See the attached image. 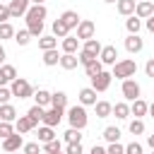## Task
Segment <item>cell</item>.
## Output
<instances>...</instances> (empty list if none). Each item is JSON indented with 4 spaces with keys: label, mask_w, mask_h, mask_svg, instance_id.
<instances>
[{
    "label": "cell",
    "mask_w": 154,
    "mask_h": 154,
    "mask_svg": "<svg viewBox=\"0 0 154 154\" xmlns=\"http://www.w3.org/2000/svg\"><path fill=\"white\" fill-rule=\"evenodd\" d=\"M135 72H137V63L130 60V58H125V60H118L113 65V72L111 75L116 79H128V77H135Z\"/></svg>",
    "instance_id": "obj_1"
},
{
    "label": "cell",
    "mask_w": 154,
    "mask_h": 154,
    "mask_svg": "<svg viewBox=\"0 0 154 154\" xmlns=\"http://www.w3.org/2000/svg\"><path fill=\"white\" fill-rule=\"evenodd\" d=\"M67 120H70V128L84 130V128H87V123H89L84 106H82V103H79V106H70V108H67Z\"/></svg>",
    "instance_id": "obj_2"
},
{
    "label": "cell",
    "mask_w": 154,
    "mask_h": 154,
    "mask_svg": "<svg viewBox=\"0 0 154 154\" xmlns=\"http://www.w3.org/2000/svg\"><path fill=\"white\" fill-rule=\"evenodd\" d=\"M10 89H12V96H17V99H29V96L34 94L31 84H29L24 77H17V79H12V82H10Z\"/></svg>",
    "instance_id": "obj_3"
},
{
    "label": "cell",
    "mask_w": 154,
    "mask_h": 154,
    "mask_svg": "<svg viewBox=\"0 0 154 154\" xmlns=\"http://www.w3.org/2000/svg\"><path fill=\"white\" fill-rule=\"evenodd\" d=\"M120 91H123V96H125V101H135V99H140V84L135 82V79H123V87H120Z\"/></svg>",
    "instance_id": "obj_4"
},
{
    "label": "cell",
    "mask_w": 154,
    "mask_h": 154,
    "mask_svg": "<svg viewBox=\"0 0 154 154\" xmlns=\"http://www.w3.org/2000/svg\"><path fill=\"white\" fill-rule=\"evenodd\" d=\"M65 108H55V106H51L48 111H46V116H43V125H51V128H55V125H60V120H63V113Z\"/></svg>",
    "instance_id": "obj_5"
},
{
    "label": "cell",
    "mask_w": 154,
    "mask_h": 154,
    "mask_svg": "<svg viewBox=\"0 0 154 154\" xmlns=\"http://www.w3.org/2000/svg\"><path fill=\"white\" fill-rule=\"evenodd\" d=\"M29 7H31V0H10V12H12V19L24 17Z\"/></svg>",
    "instance_id": "obj_6"
},
{
    "label": "cell",
    "mask_w": 154,
    "mask_h": 154,
    "mask_svg": "<svg viewBox=\"0 0 154 154\" xmlns=\"http://www.w3.org/2000/svg\"><path fill=\"white\" fill-rule=\"evenodd\" d=\"M94 31H96V24L91 19H82L79 26H77V38H94Z\"/></svg>",
    "instance_id": "obj_7"
},
{
    "label": "cell",
    "mask_w": 154,
    "mask_h": 154,
    "mask_svg": "<svg viewBox=\"0 0 154 154\" xmlns=\"http://www.w3.org/2000/svg\"><path fill=\"white\" fill-rule=\"evenodd\" d=\"M111 77H113L111 72H103V70H101L96 77H91V87H94L96 91H106V89L111 87Z\"/></svg>",
    "instance_id": "obj_8"
},
{
    "label": "cell",
    "mask_w": 154,
    "mask_h": 154,
    "mask_svg": "<svg viewBox=\"0 0 154 154\" xmlns=\"http://www.w3.org/2000/svg\"><path fill=\"white\" fill-rule=\"evenodd\" d=\"M116 58H118V48H116V46H103L101 53H99V60H101L103 65H116V63H118Z\"/></svg>",
    "instance_id": "obj_9"
},
{
    "label": "cell",
    "mask_w": 154,
    "mask_h": 154,
    "mask_svg": "<svg viewBox=\"0 0 154 154\" xmlns=\"http://www.w3.org/2000/svg\"><path fill=\"white\" fill-rule=\"evenodd\" d=\"M19 147H24V140H22L19 132H12L10 137L2 140V149H5V152H17Z\"/></svg>",
    "instance_id": "obj_10"
},
{
    "label": "cell",
    "mask_w": 154,
    "mask_h": 154,
    "mask_svg": "<svg viewBox=\"0 0 154 154\" xmlns=\"http://www.w3.org/2000/svg\"><path fill=\"white\" fill-rule=\"evenodd\" d=\"M79 103H82V106H94V103H96V89H94V87L79 89Z\"/></svg>",
    "instance_id": "obj_11"
},
{
    "label": "cell",
    "mask_w": 154,
    "mask_h": 154,
    "mask_svg": "<svg viewBox=\"0 0 154 154\" xmlns=\"http://www.w3.org/2000/svg\"><path fill=\"white\" fill-rule=\"evenodd\" d=\"M149 113V103L147 101H142V99H135L132 103H130V116H135V118H142V116H147Z\"/></svg>",
    "instance_id": "obj_12"
},
{
    "label": "cell",
    "mask_w": 154,
    "mask_h": 154,
    "mask_svg": "<svg viewBox=\"0 0 154 154\" xmlns=\"http://www.w3.org/2000/svg\"><path fill=\"white\" fill-rule=\"evenodd\" d=\"M135 14H137L140 19H147V17H152V14H154V5H152L149 0H140V2H137V7H135Z\"/></svg>",
    "instance_id": "obj_13"
},
{
    "label": "cell",
    "mask_w": 154,
    "mask_h": 154,
    "mask_svg": "<svg viewBox=\"0 0 154 154\" xmlns=\"http://www.w3.org/2000/svg\"><path fill=\"white\" fill-rule=\"evenodd\" d=\"M125 48H128V53H140V51L144 48V41H142L137 34H130V36L125 38Z\"/></svg>",
    "instance_id": "obj_14"
},
{
    "label": "cell",
    "mask_w": 154,
    "mask_h": 154,
    "mask_svg": "<svg viewBox=\"0 0 154 154\" xmlns=\"http://www.w3.org/2000/svg\"><path fill=\"white\" fill-rule=\"evenodd\" d=\"M14 128H17V132H19V135H24V132L34 130V128H36V123H34L29 116H19V118L14 120Z\"/></svg>",
    "instance_id": "obj_15"
},
{
    "label": "cell",
    "mask_w": 154,
    "mask_h": 154,
    "mask_svg": "<svg viewBox=\"0 0 154 154\" xmlns=\"http://www.w3.org/2000/svg\"><path fill=\"white\" fill-rule=\"evenodd\" d=\"M60 19L67 24V29H77V26H79V22H82V19H79V14H77L75 10H65V12L60 14Z\"/></svg>",
    "instance_id": "obj_16"
},
{
    "label": "cell",
    "mask_w": 154,
    "mask_h": 154,
    "mask_svg": "<svg viewBox=\"0 0 154 154\" xmlns=\"http://www.w3.org/2000/svg\"><path fill=\"white\" fill-rule=\"evenodd\" d=\"M0 120L14 123V120H17V108H14L12 103H0Z\"/></svg>",
    "instance_id": "obj_17"
},
{
    "label": "cell",
    "mask_w": 154,
    "mask_h": 154,
    "mask_svg": "<svg viewBox=\"0 0 154 154\" xmlns=\"http://www.w3.org/2000/svg\"><path fill=\"white\" fill-rule=\"evenodd\" d=\"M116 7H118V12H120L123 17H130V14H135L137 0H118V2H116Z\"/></svg>",
    "instance_id": "obj_18"
},
{
    "label": "cell",
    "mask_w": 154,
    "mask_h": 154,
    "mask_svg": "<svg viewBox=\"0 0 154 154\" xmlns=\"http://www.w3.org/2000/svg\"><path fill=\"white\" fill-rule=\"evenodd\" d=\"M77 65H79V58L75 53H63L60 55V67L63 70H75Z\"/></svg>",
    "instance_id": "obj_19"
},
{
    "label": "cell",
    "mask_w": 154,
    "mask_h": 154,
    "mask_svg": "<svg viewBox=\"0 0 154 154\" xmlns=\"http://www.w3.org/2000/svg\"><path fill=\"white\" fill-rule=\"evenodd\" d=\"M53 36H55V38H65V36H70V29H67V24H65L60 17L53 22Z\"/></svg>",
    "instance_id": "obj_20"
},
{
    "label": "cell",
    "mask_w": 154,
    "mask_h": 154,
    "mask_svg": "<svg viewBox=\"0 0 154 154\" xmlns=\"http://www.w3.org/2000/svg\"><path fill=\"white\" fill-rule=\"evenodd\" d=\"M94 108H96V118H108L113 113V103H108V101H96Z\"/></svg>",
    "instance_id": "obj_21"
},
{
    "label": "cell",
    "mask_w": 154,
    "mask_h": 154,
    "mask_svg": "<svg viewBox=\"0 0 154 154\" xmlns=\"http://www.w3.org/2000/svg\"><path fill=\"white\" fill-rule=\"evenodd\" d=\"M77 48H79L77 36H65L63 38V53H77Z\"/></svg>",
    "instance_id": "obj_22"
},
{
    "label": "cell",
    "mask_w": 154,
    "mask_h": 154,
    "mask_svg": "<svg viewBox=\"0 0 154 154\" xmlns=\"http://www.w3.org/2000/svg\"><path fill=\"white\" fill-rule=\"evenodd\" d=\"M60 63V53H58V48H51V51H43V65H48V67H53V65H58Z\"/></svg>",
    "instance_id": "obj_23"
},
{
    "label": "cell",
    "mask_w": 154,
    "mask_h": 154,
    "mask_svg": "<svg viewBox=\"0 0 154 154\" xmlns=\"http://www.w3.org/2000/svg\"><path fill=\"white\" fill-rule=\"evenodd\" d=\"M113 116H116L118 120H125V118H130V106H128L125 101H118V103L113 106Z\"/></svg>",
    "instance_id": "obj_24"
},
{
    "label": "cell",
    "mask_w": 154,
    "mask_h": 154,
    "mask_svg": "<svg viewBox=\"0 0 154 154\" xmlns=\"http://www.w3.org/2000/svg\"><path fill=\"white\" fill-rule=\"evenodd\" d=\"M26 116L38 125V123H43V116H46V111H43V106H38V103H34L29 111H26Z\"/></svg>",
    "instance_id": "obj_25"
},
{
    "label": "cell",
    "mask_w": 154,
    "mask_h": 154,
    "mask_svg": "<svg viewBox=\"0 0 154 154\" xmlns=\"http://www.w3.org/2000/svg\"><path fill=\"white\" fill-rule=\"evenodd\" d=\"M51 140H55V130H53L51 125H41V128H38V142L46 144V142H51Z\"/></svg>",
    "instance_id": "obj_26"
},
{
    "label": "cell",
    "mask_w": 154,
    "mask_h": 154,
    "mask_svg": "<svg viewBox=\"0 0 154 154\" xmlns=\"http://www.w3.org/2000/svg\"><path fill=\"white\" fill-rule=\"evenodd\" d=\"M101 48H103V46L99 43V38H87V41H84V48H82V51H87V53H91V55H96V58H99Z\"/></svg>",
    "instance_id": "obj_27"
},
{
    "label": "cell",
    "mask_w": 154,
    "mask_h": 154,
    "mask_svg": "<svg viewBox=\"0 0 154 154\" xmlns=\"http://www.w3.org/2000/svg\"><path fill=\"white\" fill-rule=\"evenodd\" d=\"M101 70H103V63H101L99 58H96V60H91L89 65H84V72H87V77H89V79H91V77H96Z\"/></svg>",
    "instance_id": "obj_28"
},
{
    "label": "cell",
    "mask_w": 154,
    "mask_h": 154,
    "mask_svg": "<svg viewBox=\"0 0 154 154\" xmlns=\"http://www.w3.org/2000/svg\"><path fill=\"white\" fill-rule=\"evenodd\" d=\"M51 106L65 108V106H67V94H65V91H53V94H51Z\"/></svg>",
    "instance_id": "obj_29"
},
{
    "label": "cell",
    "mask_w": 154,
    "mask_h": 154,
    "mask_svg": "<svg viewBox=\"0 0 154 154\" xmlns=\"http://www.w3.org/2000/svg\"><path fill=\"white\" fill-rule=\"evenodd\" d=\"M14 26L10 22H0V41H7V38H14Z\"/></svg>",
    "instance_id": "obj_30"
},
{
    "label": "cell",
    "mask_w": 154,
    "mask_h": 154,
    "mask_svg": "<svg viewBox=\"0 0 154 154\" xmlns=\"http://www.w3.org/2000/svg\"><path fill=\"white\" fill-rule=\"evenodd\" d=\"M140 26H142V22H140V17H137V14H130V17L125 19V29H128L130 34H137V31H140Z\"/></svg>",
    "instance_id": "obj_31"
},
{
    "label": "cell",
    "mask_w": 154,
    "mask_h": 154,
    "mask_svg": "<svg viewBox=\"0 0 154 154\" xmlns=\"http://www.w3.org/2000/svg\"><path fill=\"white\" fill-rule=\"evenodd\" d=\"M38 48H41V51L58 48V38H55V36H41V38H38Z\"/></svg>",
    "instance_id": "obj_32"
},
{
    "label": "cell",
    "mask_w": 154,
    "mask_h": 154,
    "mask_svg": "<svg viewBox=\"0 0 154 154\" xmlns=\"http://www.w3.org/2000/svg\"><path fill=\"white\" fill-rule=\"evenodd\" d=\"M103 140H106V142H118V140H120V130H118L116 125L103 128Z\"/></svg>",
    "instance_id": "obj_33"
},
{
    "label": "cell",
    "mask_w": 154,
    "mask_h": 154,
    "mask_svg": "<svg viewBox=\"0 0 154 154\" xmlns=\"http://www.w3.org/2000/svg\"><path fill=\"white\" fill-rule=\"evenodd\" d=\"M34 101H36L38 106H43V108H46V106L51 103V91H46V89H38V91L34 94Z\"/></svg>",
    "instance_id": "obj_34"
},
{
    "label": "cell",
    "mask_w": 154,
    "mask_h": 154,
    "mask_svg": "<svg viewBox=\"0 0 154 154\" xmlns=\"http://www.w3.org/2000/svg\"><path fill=\"white\" fill-rule=\"evenodd\" d=\"M14 41H17L19 46H26V43L31 41V31H29V29H19V31L14 34Z\"/></svg>",
    "instance_id": "obj_35"
},
{
    "label": "cell",
    "mask_w": 154,
    "mask_h": 154,
    "mask_svg": "<svg viewBox=\"0 0 154 154\" xmlns=\"http://www.w3.org/2000/svg\"><path fill=\"white\" fill-rule=\"evenodd\" d=\"M128 130H130L132 135H142V132H144V123H142V118H135V120H130Z\"/></svg>",
    "instance_id": "obj_36"
},
{
    "label": "cell",
    "mask_w": 154,
    "mask_h": 154,
    "mask_svg": "<svg viewBox=\"0 0 154 154\" xmlns=\"http://www.w3.org/2000/svg\"><path fill=\"white\" fill-rule=\"evenodd\" d=\"M70 142H82V132L77 128H70L65 132V144H70Z\"/></svg>",
    "instance_id": "obj_37"
},
{
    "label": "cell",
    "mask_w": 154,
    "mask_h": 154,
    "mask_svg": "<svg viewBox=\"0 0 154 154\" xmlns=\"http://www.w3.org/2000/svg\"><path fill=\"white\" fill-rule=\"evenodd\" d=\"M41 147H43V152H46V154H53V152H60L63 142L55 137V140H51V142H46V144H41Z\"/></svg>",
    "instance_id": "obj_38"
},
{
    "label": "cell",
    "mask_w": 154,
    "mask_h": 154,
    "mask_svg": "<svg viewBox=\"0 0 154 154\" xmlns=\"http://www.w3.org/2000/svg\"><path fill=\"white\" fill-rule=\"evenodd\" d=\"M14 132V128H12V123H7V120H0V140H5V137H10Z\"/></svg>",
    "instance_id": "obj_39"
},
{
    "label": "cell",
    "mask_w": 154,
    "mask_h": 154,
    "mask_svg": "<svg viewBox=\"0 0 154 154\" xmlns=\"http://www.w3.org/2000/svg\"><path fill=\"white\" fill-rule=\"evenodd\" d=\"M22 149H24V154H41V149H43V147H41L38 142H26Z\"/></svg>",
    "instance_id": "obj_40"
},
{
    "label": "cell",
    "mask_w": 154,
    "mask_h": 154,
    "mask_svg": "<svg viewBox=\"0 0 154 154\" xmlns=\"http://www.w3.org/2000/svg\"><path fill=\"white\" fill-rule=\"evenodd\" d=\"M106 152H108V154H125V147H123L120 142H108Z\"/></svg>",
    "instance_id": "obj_41"
},
{
    "label": "cell",
    "mask_w": 154,
    "mask_h": 154,
    "mask_svg": "<svg viewBox=\"0 0 154 154\" xmlns=\"http://www.w3.org/2000/svg\"><path fill=\"white\" fill-rule=\"evenodd\" d=\"M65 154H82V142H70L65 147Z\"/></svg>",
    "instance_id": "obj_42"
},
{
    "label": "cell",
    "mask_w": 154,
    "mask_h": 154,
    "mask_svg": "<svg viewBox=\"0 0 154 154\" xmlns=\"http://www.w3.org/2000/svg\"><path fill=\"white\" fill-rule=\"evenodd\" d=\"M125 154H142V144H140V142H130V144H125Z\"/></svg>",
    "instance_id": "obj_43"
},
{
    "label": "cell",
    "mask_w": 154,
    "mask_h": 154,
    "mask_svg": "<svg viewBox=\"0 0 154 154\" xmlns=\"http://www.w3.org/2000/svg\"><path fill=\"white\" fill-rule=\"evenodd\" d=\"M91 60H96V55H91L87 51H79V65H89Z\"/></svg>",
    "instance_id": "obj_44"
},
{
    "label": "cell",
    "mask_w": 154,
    "mask_h": 154,
    "mask_svg": "<svg viewBox=\"0 0 154 154\" xmlns=\"http://www.w3.org/2000/svg\"><path fill=\"white\" fill-rule=\"evenodd\" d=\"M0 67L5 70V75H7V79H10V82H12V79H17V70H14V65H7V63H5V65H0Z\"/></svg>",
    "instance_id": "obj_45"
},
{
    "label": "cell",
    "mask_w": 154,
    "mask_h": 154,
    "mask_svg": "<svg viewBox=\"0 0 154 154\" xmlns=\"http://www.w3.org/2000/svg\"><path fill=\"white\" fill-rule=\"evenodd\" d=\"M7 19H12L10 5H2V2H0V22H7Z\"/></svg>",
    "instance_id": "obj_46"
},
{
    "label": "cell",
    "mask_w": 154,
    "mask_h": 154,
    "mask_svg": "<svg viewBox=\"0 0 154 154\" xmlns=\"http://www.w3.org/2000/svg\"><path fill=\"white\" fill-rule=\"evenodd\" d=\"M10 96H12V89L0 87V103H7V101H10Z\"/></svg>",
    "instance_id": "obj_47"
},
{
    "label": "cell",
    "mask_w": 154,
    "mask_h": 154,
    "mask_svg": "<svg viewBox=\"0 0 154 154\" xmlns=\"http://www.w3.org/2000/svg\"><path fill=\"white\" fill-rule=\"evenodd\" d=\"M144 72H147V77H154V58H149V60H147Z\"/></svg>",
    "instance_id": "obj_48"
},
{
    "label": "cell",
    "mask_w": 154,
    "mask_h": 154,
    "mask_svg": "<svg viewBox=\"0 0 154 154\" xmlns=\"http://www.w3.org/2000/svg\"><path fill=\"white\" fill-rule=\"evenodd\" d=\"M10 84V79H7V75H5V70L0 67V87H7Z\"/></svg>",
    "instance_id": "obj_49"
},
{
    "label": "cell",
    "mask_w": 154,
    "mask_h": 154,
    "mask_svg": "<svg viewBox=\"0 0 154 154\" xmlns=\"http://www.w3.org/2000/svg\"><path fill=\"white\" fill-rule=\"evenodd\" d=\"M89 154H108V152H106V149H103V147H99V144H94V147H91V152H89Z\"/></svg>",
    "instance_id": "obj_50"
},
{
    "label": "cell",
    "mask_w": 154,
    "mask_h": 154,
    "mask_svg": "<svg viewBox=\"0 0 154 154\" xmlns=\"http://www.w3.org/2000/svg\"><path fill=\"white\" fill-rule=\"evenodd\" d=\"M147 29L154 34V14H152V17H147Z\"/></svg>",
    "instance_id": "obj_51"
},
{
    "label": "cell",
    "mask_w": 154,
    "mask_h": 154,
    "mask_svg": "<svg viewBox=\"0 0 154 154\" xmlns=\"http://www.w3.org/2000/svg\"><path fill=\"white\" fill-rule=\"evenodd\" d=\"M0 65H5V48H2V41H0Z\"/></svg>",
    "instance_id": "obj_52"
},
{
    "label": "cell",
    "mask_w": 154,
    "mask_h": 154,
    "mask_svg": "<svg viewBox=\"0 0 154 154\" xmlns=\"http://www.w3.org/2000/svg\"><path fill=\"white\" fill-rule=\"evenodd\" d=\"M147 144H149V147L154 149V135H149V137H147Z\"/></svg>",
    "instance_id": "obj_53"
},
{
    "label": "cell",
    "mask_w": 154,
    "mask_h": 154,
    "mask_svg": "<svg viewBox=\"0 0 154 154\" xmlns=\"http://www.w3.org/2000/svg\"><path fill=\"white\" fill-rule=\"evenodd\" d=\"M149 116H152V118H154V101H152V103H149Z\"/></svg>",
    "instance_id": "obj_54"
},
{
    "label": "cell",
    "mask_w": 154,
    "mask_h": 154,
    "mask_svg": "<svg viewBox=\"0 0 154 154\" xmlns=\"http://www.w3.org/2000/svg\"><path fill=\"white\" fill-rule=\"evenodd\" d=\"M31 5H43V0H31Z\"/></svg>",
    "instance_id": "obj_55"
},
{
    "label": "cell",
    "mask_w": 154,
    "mask_h": 154,
    "mask_svg": "<svg viewBox=\"0 0 154 154\" xmlns=\"http://www.w3.org/2000/svg\"><path fill=\"white\" fill-rule=\"evenodd\" d=\"M103 2H118V0H103Z\"/></svg>",
    "instance_id": "obj_56"
},
{
    "label": "cell",
    "mask_w": 154,
    "mask_h": 154,
    "mask_svg": "<svg viewBox=\"0 0 154 154\" xmlns=\"http://www.w3.org/2000/svg\"><path fill=\"white\" fill-rule=\"evenodd\" d=\"M53 154H63V152H53Z\"/></svg>",
    "instance_id": "obj_57"
},
{
    "label": "cell",
    "mask_w": 154,
    "mask_h": 154,
    "mask_svg": "<svg viewBox=\"0 0 154 154\" xmlns=\"http://www.w3.org/2000/svg\"><path fill=\"white\" fill-rule=\"evenodd\" d=\"M152 154H154V149H152Z\"/></svg>",
    "instance_id": "obj_58"
},
{
    "label": "cell",
    "mask_w": 154,
    "mask_h": 154,
    "mask_svg": "<svg viewBox=\"0 0 154 154\" xmlns=\"http://www.w3.org/2000/svg\"><path fill=\"white\" fill-rule=\"evenodd\" d=\"M137 2H140V0H137Z\"/></svg>",
    "instance_id": "obj_59"
}]
</instances>
